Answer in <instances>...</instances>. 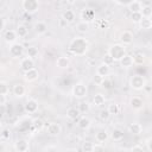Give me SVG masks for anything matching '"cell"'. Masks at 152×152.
Here are the masks:
<instances>
[{"instance_id":"6da1fadb","label":"cell","mask_w":152,"mask_h":152,"mask_svg":"<svg viewBox=\"0 0 152 152\" xmlns=\"http://www.w3.org/2000/svg\"><path fill=\"white\" fill-rule=\"evenodd\" d=\"M89 50V42L84 37H76L69 44V52L74 56L82 57Z\"/></svg>"},{"instance_id":"7a4b0ae2","label":"cell","mask_w":152,"mask_h":152,"mask_svg":"<svg viewBox=\"0 0 152 152\" xmlns=\"http://www.w3.org/2000/svg\"><path fill=\"white\" fill-rule=\"evenodd\" d=\"M71 94L75 99L77 100H82L84 97H87V94H88V88L87 86L83 83V82H77L72 86V89H71Z\"/></svg>"},{"instance_id":"3957f363","label":"cell","mask_w":152,"mask_h":152,"mask_svg":"<svg viewBox=\"0 0 152 152\" xmlns=\"http://www.w3.org/2000/svg\"><path fill=\"white\" fill-rule=\"evenodd\" d=\"M115 61H120V58L126 53V46L122 45V44H113L108 48V51H107Z\"/></svg>"},{"instance_id":"277c9868","label":"cell","mask_w":152,"mask_h":152,"mask_svg":"<svg viewBox=\"0 0 152 152\" xmlns=\"http://www.w3.org/2000/svg\"><path fill=\"white\" fill-rule=\"evenodd\" d=\"M146 78L142 76V75H139V74H135L133 75L131 78H129V87L133 89V90H142L144 86L146 84Z\"/></svg>"},{"instance_id":"5b68a950","label":"cell","mask_w":152,"mask_h":152,"mask_svg":"<svg viewBox=\"0 0 152 152\" xmlns=\"http://www.w3.org/2000/svg\"><path fill=\"white\" fill-rule=\"evenodd\" d=\"M21 6L26 13L34 14L39 10V1L38 0H23Z\"/></svg>"},{"instance_id":"8992f818","label":"cell","mask_w":152,"mask_h":152,"mask_svg":"<svg viewBox=\"0 0 152 152\" xmlns=\"http://www.w3.org/2000/svg\"><path fill=\"white\" fill-rule=\"evenodd\" d=\"M8 52H10V56H11L12 58H19V57H21V56L24 55L25 48H24L23 44L15 42V43H13V44L10 45Z\"/></svg>"},{"instance_id":"52a82bcc","label":"cell","mask_w":152,"mask_h":152,"mask_svg":"<svg viewBox=\"0 0 152 152\" xmlns=\"http://www.w3.org/2000/svg\"><path fill=\"white\" fill-rule=\"evenodd\" d=\"M39 109V104H38V101L36 99H27L25 104H24V110L27 113V114H34L37 113Z\"/></svg>"},{"instance_id":"ba28073f","label":"cell","mask_w":152,"mask_h":152,"mask_svg":"<svg viewBox=\"0 0 152 152\" xmlns=\"http://www.w3.org/2000/svg\"><path fill=\"white\" fill-rule=\"evenodd\" d=\"M46 133L50 137H57L62 133V126L58 122H50L46 126Z\"/></svg>"},{"instance_id":"9c48e42d","label":"cell","mask_w":152,"mask_h":152,"mask_svg":"<svg viewBox=\"0 0 152 152\" xmlns=\"http://www.w3.org/2000/svg\"><path fill=\"white\" fill-rule=\"evenodd\" d=\"M13 147L17 152H27V151H30V142H28L27 139L21 138V139H18L14 142Z\"/></svg>"},{"instance_id":"30bf717a","label":"cell","mask_w":152,"mask_h":152,"mask_svg":"<svg viewBox=\"0 0 152 152\" xmlns=\"http://www.w3.org/2000/svg\"><path fill=\"white\" fill-rule=\"evenodd\" d=\"M38 77H39V71L36 68H32V69H30L27 71H24V80L26 82H28V83L37 81Z\"/></svg>"},{"instance_id":"8fae6325","label":"cell","mask_w":152,"mask_h":152,"mask_svg":"<svg viewBox=\"0 0 152 152\" xmlns=\"http://www.w3.org/2000/svg\"><path fill=\"white\" fill-rule=\"evenodd\" d=\"M133 33L131 32V31H128V30H125V31H122L121 32V34H120V37H119V39H120V42H121V44L122 45H131L132 43H133Z\"/></svg>"},{"instance_id":"7c38bea8","label":"cell","mask_w":152,"mask_h":152,"mask_svg":"<svg viewBox=\"0 0 152 152\" xmlns=\"http://www.w3.org/2000/svg\"><path fill=\"white\" fill-rule=\"evenodd\" d=\"M18 39V34L15 32V30H6L5 33H4V40L7 43V44H13L15 43Z\"/></svg>"},{"instance_id":"4fadbf2b","label":"cell","mask_w":152,"mask_h":152,"mask_svg":"<svg viewBox=\"0 0 152 152\" xmlns=\"http://www.w3.org/2000/svg\"><path fill=\"white\" fill-rule=\"evenodd\" d=\"M119 63H120V66H121V68L128 69V68L133 66V64H134V62H133V56H132V55H128V53H125V55L120 58Z\"/></svg>"},{"instance_id":"5bb4252c","label":"cell","mask_w":152,"mask_h":152,"mask_svg":"<svg viewBox=\"0 0 152 152\" xmlns=\"http://www.w3.org/2000/svg\"><path fill=\"white\" fill-rule=\"evenodd\" d=\"M129 106L134 110H140L144 107V100L141 97H139V96H133L129 100Z\"/></svg>"},{"instance_id":"9a60e30c","label":"cell","mask_w":152,"mask_h":152,"mask_svg":"<svg viewBox=\"0 0 152 152\" xmlns=\"http://www.w3.org/2000/svg\"><path fill=\"white\" fill-rule=\"evenodd\" d=\"M77 126H78V128H81L83 131H87L91 126V120L88 116H84V115L83 116H80L77 119Z\"/></svg>"},{"instance_id":"2e32d148","label":"cell","mask_w":152,"mask_h":152,"mask_svg":"<svg viewBox=\"0 0 152 152\" xmlns=\"http://www.w3.org/2000/svg\"><path fill=\"white\" fill-rule=\"evenodd\" d=\"M34 68V61L33 58H30V57H25L20 61V69L23 71H27L30 69Z\"/></svg>"},{"instance_id":"e0dca14e","label":"cell","mask_w":152,"mask_h":152,"mask_svg":"<svg viewBox=\"0 0 152 152\" xmlns=\"http://www.w3.org/2000/svg\"><path fill=\"white\" fill-rule=\"evenodd\" d=\"M94 18H95V12L93 10L87 8V10H83L81 12V19H82V21L90 23V21L94 20Z\"/></svg>"},{"instance_id":"ac0fdd59","label":"cell","mask_w":152,"mask_h":152,"mask_svg":"<svg viewBox=\"0 0 152 152\" xmlns=\"http://www.w3.org/2000/svg\"><path fill=\"white\" fill-rule=\"evenodd\" d=\"M56 66L59 69H68L70 66V59L65 56H59L56 59Z\"/></svg>"},{"instance_id":"d6986e66","label":"cell","mask_w":152,"mask_h":152,"mask_svg":"<svg viewBox=\"0 0 152 152\" xmlns=\"http://www.w3.org/2000/svg\"><path fill=\"white\" fill-rule=\"evenodd\" d=\"M96 74H99L102 77H107L110 74V65H107L104 63H101L96 66Z\"/></svg>"},{"instance_id":"ffe728a7","label":"cell","mask_w":152,"mask_h":152,"mask_svg":"<svg viewBox=\"0 0 152 152\" xmlns=\"http://www.w3.org/2000/svg\"><path fill=\"white\" fill-rule=\"evenodd\" d=\"M12 91H13V95H14L15 97H23V96L26 94V88H25L24 84L17 83V84L13 86Z\"/></svg>"},{"instance_id":"44dd1931","label":"cell","mask_w":152,"mask_h":152,"mask_svg":"<svg viewBox=\"0 0 152 152\" xmlns=\"http://www.w3.org/2000/svg\"><path fill=\"white\" fill-rule=\"evenodd\" d=\"M80 116H81V112L78 110V108H76V107H70V108L66 109V118H68L69 120L76 121Z\"/></svg>"},{"instance_id":"7402d4cb","label":"cell","mask_w":152,"mask_h":152,"mask_svg":"<svg viewBox=\"0 0 152 152\" xmlns=\"http://www.w3.org/2000/svg\"><path fill=\"white\" fill-rule=\"evenodd\" d=\"M31 127H32V129L34 132H40V131L44 129L45 124H44V121L40 118H34L32 120V122H31Z\"/></svg>"},{"instance_id":"603a6c76","label":"cell","mask_w":152,"mask_h":152,"mask_svg":"<svg viewBox=\"0 0 152 152\" xmlns=\"http://www.w3.org/2000/svg\"><path fill=\"white\" fill-rule=\"evenodd\" d=\"M128 131L133 135H140L142 133V126L139 122H132L128 126Z\"/></svg>"},{"instance_id":"cb8c5ba5","label":"cell","mask_w":152,"mask_h":152,"mask_svg":"<svg viewBox=\"0 0 152 152\" xmlns=\"http://www.w3.org/2000/svg\"><path fill=\"white\" fill-rule=\"evenodd\" d=\"M127 8L129 10L131 13H133V12H141L142 5H141L140 1H138V0H133V1H131V2L127 5Z\"/></svg>"},{"instance_id":"d4e9b609","label":"cell","mask_w":152,"mask_h":152,"mask_svg":"<svg viewBox=\"0 0 152 152\" xmlns=\"http://www.w3.org/2000/svg\"><path fill=\"white\" fill-rule=\"evenodd\" d=\"M33 28H34L36 33H38V34H44V33L48 31V25H46L45 21H37V23L34 24Z\"/></svg>"},{"instance_id":"484cf974","label":"cell","mask_w":152,"mask_h":152,"mask_svg":"<svg viewBox=\"0 0 152 152\" xmlns=\"http://www.w3.org/2000/svg\"><path fill=\"white\" fill-rule=\"evenodd\" d=\"M104 102H106V97H104L103 94L97 93V94L94 95V97H93V104L95 107H101V106L104 104Z\"/></svg>"},{"instance_id":"4316f807","label":"cell","mask_w":152,"mask_h":152,"mask_svg":"<svg viewBox=\"0 0 152 152\" xmlns=\"http://www.w3.org/2000/svg\"><path fill=\"white\" fill-rule=\"evenodd\" d=\"M109 138V133L107 131H99L96 134H95V140L100 144H103L104 141H107Z\"/></svg>"},{"instance_id":"83f0119b","label":"cell","mask_w":152,"mask_h":152,"mask_svg":"<svg viewBox=\"0 0 152 152\" xmlns=\"http://www.w3.org/2000/svg\"><path fill=\"white\" fill-rule=\"evenodd\" d=\"M139 24V27L141 30H150L152 27V20L151 18H146V17H142L141 20L138 23Z\"/></svg>"},{"instance_id":"f1b7e54d","label":"cell","mask_w":152,"mask_h":152,"mask_svg":"<svg viewBox=\"0 0 152 152\" xmlns=\"http://www.w3.org/2000/svg\"><path fill=\"white\" fill-rule=\"evenodd\" d=\"M25 52H26V57H30V58H36V57H38V55H39V50H38V48L37 46H34V45H32V46H28L26 50H25Z\"/></svg>"},{"instance_id":"f546056e","label":"cell","mask_w":152,"mask_h":152,"mask_svg":"<svg viewBox=\"0 0 152 152\" xmlns=\"http://www.w3.org/2000/svg\"><path fill=\"white\" fill-rule=\"evenodd\" d=\"M15 32H17V34H18V38H24V37L27 36V33H28V28H27L26 25L20 24V25L17 26Z\"/></svg>"},{"instance_id":"4dcf8cb0","label":"cell","mask_w":152,"mask_h":152,"mask_svg":"<svg viewBox=\"0 0 152 152\" xmlns=\"http://www.w3.org/2000/svg\"><path fill=\"white\" fill-rule=\"evenodd\" d=\"M110 138L114 140V141H120L122 140L124 138V131L120 129V128H114L110 133Z\"/></svg>"},{"instance_id":"1f68e13d","label":"cell","mask_w":152,"mask_h":152,"mask_svg":"<svg viewBox=\"0 0 152 152\" xmlns=\"http://www.w3.org/2000/svg\"><path fill=\"white\" fill-rule=\"evenodd\" d=\"M62 18H63L66 23H72V21L75 20V13H74V11H71V10H66V11L63 13Z\"/></svg>"},{"instance_id":"d6a6232c","label":"cell","mask_w":152,"mask_h":152,"mask_svg":"<svg viewBox=\"0 0 152 152\" xmlns=\"http://www.w3.org/2000/svg\"><path fill=\"white\" fill-rule=\"evenodd\" d=\"M76 30H77V32H80V33H86V32H88V30H89V23H86V21H80V23H77Z\"/></svg>"},{"instance_id":"836d02e7","label":"cell","mask_w":152,"mask_h":152,"mask_svg":"<svg viewBox=\"0 0 152 152\" xmlns=\"http://www.w3.org/2000/svg\"><path fill=\"white\" fill-rule=\"evenodd\" d=\"M107 110H108V113H109L110 115H116V114H119V112H120V107H119V104H116V103H114V102H110V103L108 104V107H107Z\"/></svg>"},{"instance_id":"e575fe53","label":"cell","mask_w":152,"mask_h":152,"mask_svg":"<svg viewBox=\"0 0 152 152\" xmlns=\"http://www.w3.org/2000/svg\"><path fill=\"white\" fill-rule=\"evenodd\" d=\"M78 110L81 112V114H86V113H88L89 110H90V104L87 102V101H82L80 104H78Z\"/></svg>"},{"instance_id":"d590c367","label":"cell","mask_w":152,"mask_h":152,"mask_svg":"<svg viewBox=\"0 0 152 152\" xmlns=\"http://www.w3.org/2000/svg\"><path fill=\"white\" fill-rule=\"evenodd\" d=\"M141 15L142 17H146V18H151L152 17V7L146 5V6H142L141 8Z\"/></svg>"},{"instance_id":"8d00e7d4","label":"cell","mask_w":152,"mask_h":152,"mask_svg":"<svg viewBox=\"0 0 152 152\" xmlns=\"http://www.w3.org/2000/svg\"><path fill=\"white\" fill-rule=\"evenodd\" d=\"M83 152H94V144L90 142V141H84L82 144V148H81Z\"/></svg>"},{"instance_id":"74e56055","label":"cell","mask_w":152,"mask_h":152,"mask_svg":"<svg viewBox=\"0 0 152 152\" xmlns=\"http://www.w3.org/2000/svg\"><path fill=\"white\" fill-rule=\"evenodd\" d=\"M133 62H134V64H144V62H145V56L142 55V53H135L134 56H133Z\"/></svg>"},{"instance_id":"f35d334b","label":"cell","mask_w":152,"mask_h":152,"mask_svg":"<svg viewBox=\"0 0 152 152\" xmlns=\"http://www.w3.org/2000/svg\"><path fill=\"white\" fill-rule=\"evenodd\" d=\"M8 91H10V88H8L7 82H5V81H0V94L7 95Z\"/></svg>"},{"instance_id":"ab89813d","label":"cell","mask_w":152,"mask_h":152,"mask_svg":"<svg viewBox=\"0 0 152 152\" xmlns=\"http://www.w3.org/2000/svg\"><path fill=\"white\" fill-rule=\"evenodd\" d=\"M141 18H142V15H141V12H133V13H131V20L133 21V23H139L140 20H141Z\"/></svg>"},{"instance_id":"60d3db41","label":"cell","mask_w":152,"mask_h":152,"mask_svg":"<svg viewBox=\"0 0 152 152\" xmlns=\"http://www.w3.org/2000/svg\"><path fill=\"white\" fill-rule=\"evenodd\" d=\"M102 63H104V64H107V65H112V64L114 63V59H113V57L107 52V53L103 56V58H102Z\"/></svg>"},{"instance_id":"b9f144b4","label":"cell","mask_w":152,"mask_h":152,"mask_svg":"<svg viewBox=\"0 0 152 152\" xmlns=\"http://www.w3.org/2000/svg\"><path fill=\"white\" fill-rule=\"evenodd\" d=\"M112 86H113V82H112V81H110L109 78L104 77L100 87H102V88H104V89H110V88H112Z\"/></svg>"},{"instance_id":"7bdbcfd3","label":"cell","mask_w":152,"mask_h":152,"mask_svg":"<svg viewBox=\"0 0 152 152\" xmlns=\"http://www.w3.org/2000/svg\"><path fill=\"white\" fill-rule=\"evenodd\" d=\"M99 118H100L102 121H107V120L110 118V114L108 113V110H107V109H104V110H101V112H100Z\"/></svg>"},{"instance_id":"ee69618b","label":"cell","mask_w":152,"mask_h":152,"mask_svg":"<svg viewBox=\"0 0 152 152\" xmlns=\"http://www.w3.org/2000/svg\"><path fill=\"white\" fill-rule=\"evenodd\" d=\"M103 78H104V77H102V76H100L99 74H96V72H95V75L93 76V82H94L96 86H101V83H102Z\"/></svg>"},{"instance_id":"f6af8a7d","label":"cell","mask_w":152,"mask_h":152,"mask_svg":"<svg viewBox=\"0 0 152 152\" xmlns=\"http://www.w3.org/2000/svg\"><path fill=\"white\" fill-rule=\"evenodd\" d=\"M145 144H146V150L151 152V151H152V138L148 137V138L145 140Z\"/></svg>"},{"instance_id":"bcb514c9","label":"cell","mask_w":152,"mask_h":152,"mask_svg":"<svg viewBox=\"0 0 152 152\" xmlns=\"http://www.w3.org/2000/svg\"><path fill=\"white\" fill-rule=\"evenodd\" d=\"M0 135H1L4 139H10V137H11V132H10L8 129H2L1 133H0Z\"/></svg>"},{"instance_id":"7dc6e473","label":"cell","mask_w":152,"mask_h":152,"mask_svg":"<svg viewBox=\"0 0 152 152\" xmlns=\"http://www.w3.org/2000/svg\"><path fill=\"white\" fill-rule=\"evenodd\" d=\"M103 150H104V146H103L102 144H100V142L94 144V150H93V151L97 152V151H103Z\"/></svg>"},{"instance_id":"c3c4849f","label":"cell","mask_w":152,"mask_h":152,"mask_svg":"<svg viewBox=\"0 0 152 152\" xmlns=\"http://www.w3.org/2000/svg\"><path fill=\"white\" fill-rule=\"evenodd\" d=\"M6 102H7V97H6V95L0 94V107L5 106V104H6Z\"/></svg>"},{"instance_id":"681fc988","label":"cell","mask_w":152,"mask_h":152,"mask_svg":"<svg viewBox=\"0 0 152 152\" xmlns=\"http://www.w3.org/2000/svg\"><path fill=\"white\" fill-rule=\"evenodd\" d=\"M118 5H122V6H127L131 1H133V0H114Z\"/></svg>"},{"instance_id":"f907efd6","label":"cell","mask_w":152,"mask_h":152,"mask_svg":"<svg viewBox=\"0 0 152 152\" xmlns=\"http://www.w3.org/2000/svg\"><path fill=\"white\" fill-rule=\"evenodd\" d=\"M142 90H144V91H145V93H146L147 95H150V94H151V91H152V87H151L150 84H147V83H146V84L144 86Z\"/></svg>"},{"instance_id":"816d5d0a","label":"cell","mask_w":152,"mask_h":152,"mask_svg":"<svg viewBox=\"0 0 152 152\" xmlns=\"http://www.w3.org/2000/svg\"><path fill=\"white\" fill-rule=\"evenodd\" d=\"M142 150H144V147L141 145H134V146L131 147V151H133V152H135V151H142Z\"/></svg>"},{"instance_id":"f5cc1de1","label":"cell","mask_w":152,"mask_h":152,"mask_svg":"<svg viewBox=\"0 0 152 152\" xmlns=\"http://www.w3.org/2000/svg\"><path fill=\"white\" fill-rule=\"evenodd\" d=\"M5 25H6V23H5L4 18H1V17H0V32H2V31H4Z\"/></svg>"},{"instance_id":"db71d44e","label":"cell","mask_w":152,"mask_h":152,"mask_svg":"<svg viewBox=\"0 0 152 152\" xmlns=\"http://www.w3.org/2000/svg\"><path fill=\"white\" fill-rule=\"evenodd\" d=\"M50 151V150H57L56 146H46V147H43V151Z\"/></svg>"},{"instance_id":"11a10c76","label":"cell","mask_w":152,"mask_h":152,"mask_svg":"<svg viewBox=\"0 0 152 152\" xmlns=\"http://www.w3.org/2000/svg\"><path fill=\"white\" fill-rule=\"evenodd\" d=\"M76 1H77V0H65V2H66V4H69V5H75V4H76Z\"/></svg>"},{"instance_id":"9f6ffc18","label":"cell","mask_w":152,"mask_h":152,"mask_svg":"<svg viewBox=\"0 0 152 152\" xmlns=\"http://www.w3.org/2000/svg\"><path fill=\"white\" fill-rule=\"evenodd\" d=\"M2 119H4V112L0 110V121H2Z\"/></svg>"},{"instance_id":"6f0895ef","label":"cell","mask_w":152,"mask_h":152,"mask_svg":"<svg viewBox=\"0 0 152 152\" xmlns=\"http://www.w3.org/2000/svg\"><path fill=\"white\" fill-rule=\"evenodd\" d=\"M1 131H2V124H1V121H0V133H1Z\"/></svg>"}]
</instances>
